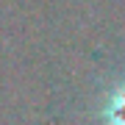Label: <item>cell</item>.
Wrapping results in <instances>:
<instances>
[{"label": "cell", "instance_id": "1", "mask_svg": "<svg viewBox=\"0 0 125 125\" xmlns=\"http://www.w3.org/2000/svg\"><path fill=\"white\" fill-rule=\"evenodd\" d=\"M103 122H106V125H125V83H120L106 97V106H103Z\"/></svg>", "mask_w": 125, "mask_h": 125}]
</instances>
